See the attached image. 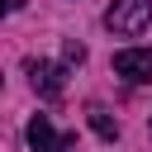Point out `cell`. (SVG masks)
<instances>
[{
    "mask_svg": "<svg viewBox=\"0 0 152 152\" xmlns=\"http://www.w3.org/2000/svg\"><path fill=\"white\" fill-rule=\"evenodd\" d=\"M114 71L124 81L142 86V81H152V52L147 48H124V52H114Z\"/></svg>",
    "mask_w": 152,
    "mask_h": 152,
    "instance_id": "obj_4",
    "label": "cell"
},
{
    "mask_svg": "<svg viewBox=\"0 0 152 152\" xmlns=\"http://www.w3.org/2000/svg\"><path fill=\"white\" fill-rule=\"evenodd\" d=\"M66 152H81V147H76V142H71V147H66Z\"/></svg>",
    "mask_w": 152,
    "mask_h": 152,
    "instance_id": "obj_8",
    "label": "cell"
},
{
    "mask_svg": "<svg viewBox=\"0 0 152 152\" xmlns=\"http://www.w3.org/2000/svg\"><path fill=\"white\" fill-rule=\"evenodd\" d=\"M86 119H90V128H95V133H100L104 142H114V138H119V124H114V114H109V109L90 104V109H86Z\"/></svg>",
    "mask_w": 152,
    "mask_h": 152,
    "instance_id": "obj_5",
    "label": "cell"
},
{
    "mask_svg": "<svg viewBox=\"0 0 152 152\" xmlns=\"http://www.w3.org/2000/svg\"><path fill=\"white\" fill-rule=\"evenodd\" d=\"M24 71H28V81H33V90H38L43 100H62V90H66L62 66H52V62H43V57H28Z\"/></svg>",
    "mask_w": 152,
    "mask_h": 152,
    "instance_id": "obj_2",
    "label": "cell"
},
{
    "mask_svg": "<svg viewBox=\"0 0 152 152\" xmlns=\"http://www.w3.org/2000/svg\"><path fill=\"white\" fill-rule=\"evenodd\" d=\"M71 142H76V133H57L48 124V114H33L28 119V147L33 152H66Z\"/></svg>",
    "mask_w": 152,
    "mask_h": 152,
    "instance_id": "obj_3",
    "label": "cell"
},
{
    "mask_svg": "<svg viewBox=\"0 0 152 152\" xmlns=\"http://www.w3.org/2000/svg\"><path fill=\"white\" fill-rule=\"evenodd\" d=\"M62 62H66V66H81V62H86V48H81L76 38H71V43L62 48Z\"/></svg>",
    "mask_w": 152,
    "mask_h": 152,
    "instance_id": "obj_6",
    "label": "cell"
},
{
    "mask_svg": "<svg viewBox=\"0 0 152 152\" xmlns=\"http://www.w3.org/2000/svg\"><path fill=\"white\" fill-rule=\"evenodd\" d=\"M5 10H24V0H5Z\"/></svg>",
    "mask_w": 152,
    "mask_h": 152,
    "instance_id": "obj_7",
    "label": "cell"
},
{
    "mask_svg": "<svg viewBox=\"0 0 152 152\" xmlns=\"http://www.w3.org/2000/svg\"><path fill=\"white\" fill-rule=\"evenodd\" d=\"M147 24H152V0H114L104 10V28L119 38H138Z\"/></svg>",
    "mask_w": 152,
    "mask_h": 152,
    "instance_id": "obj_1",
    "label": "cell"
}]
</instances>
